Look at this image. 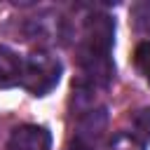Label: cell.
I'll return each mask as SVG.
<instances>
[{
    "label": "cell",
    "mask_w": 150,
    "mask_h": 150,
    "mask_svg": "<svg viewBox=\"0 0 150 150\" xmlns=\"http://www.w3.org/2000/svg\"><path fill=\"white\" fill-rule=\"evenodd\" d=\"M134 124H136V129H138V131H143L145 136H150V108L141 110V112L134 117Z\"/></svg>",
    "instance_id": "ba28073f"
},
{
    "label": "cell",
    "mask_w": 150,
    "mask_h": 150,
    "mask_svg": "<svg viewBox=\"0 0 150 150\" xmlns=\"http://www.w3.org/2000/svg\"><path fill=\"white\" fill-rule=\"evenodd\" d=\"M21 68H23V61L19 59V54L0 45V89L16 87L21 82Z\"/></svg>",
    "instance_id": "5b68a950"
},
{
    "label": "cell",
    "mask_w": 150,
    "mask_h": 150,
    "mask_svg": "<svg viewBox=\"0 0 150 150\" xmlns=\"http://www.w3.org/2000/svg\"><path fill=\"white\" fill-rule=\"evenodd\" d=\"M134 63H136L138 73L145 77V82L150 84V42H141L134 49Z\"/></svg>",
    "instance_id": "8992f818"
},
{
    "label": "cell",
    "mask_w": 150,
    "mask_h": 150,
    "mask_svg": "<svg viewBox=\"0 0 150 150\" xmlns=\"http://www.w3.org/2000/svg\"><path fill=\"white\" fill-rule=\"evenodd\" d=\"M52 134L47 127L38 124H21L9 134L7 150H49Z\"/></svg>",
    "instance_id": "3957f363"
},
{
    "label": "cell",
    "mask_w": 150,
    "mask_h": 150,
    "mask_svg": "<svg viewBox=\"0 0 150 150\" xmlns=\"http://www.w3.org/2000/svg\"><path fill=\"white\" fill-rule=\"evenodd\" d=\"M108 150H143V143L131 134H117Z\"/></svg>",
    "instance_id": "52a82bcc"
},
{
    "label": "cell",
    "mask_w": 150,
    "mask_h": 150,
    "mask_svg": "<svg viewBox=\"0 0 150 150\" xmlns=\"http://www.w3.org/2000/svg\"><path fill=\"white\" fill-rule=\"evenodd\" d=\"M105 124H108V115H105V110H103V108H98V110H89V112L80 120L75 138L94 148V143L101 138V134H103Z\"/></svg>",
    "instance_id": "277c9868"
},
{
    "label": "cell",
    "mask_w": 150,
    "mask_h": 150,
    "mask_svg": "<svg viewBox=\"0 0 150 150\" xmlns=\"http://www.w3.org/2000/svg\"><path fill=\"white\" fill-rule=\"evenodd\" d=\"M61 77V63L56 56L47 52H33L21 68V84L33 94V96H45L49 94Z\"/></svg>",
    "instance_id": "6da1fadb"
},
{
    "label": "cell",
    "mask_w": 150,
    "mask_h": 150,
    "mask_svg": "<svg viewBox=\"0 0 150 150\" xmlns=\"http://www.w3.org/2000/svg\"><path fill=\"white\" fill-rule=\"evenodd\" d=\"M115 38V21L108 14H94L84 23V49L82 54L108 56Z\"/></svg>",
    "instance_id": "7a4b0ae2"
},
{
    "label": "cell",
    "mask_w": 150,
    "mask_h": 150,
    "mask_svg": "<svg viewBox=\"0 0 150 150\" xmlns=\"http://www.w3.org/2000/svg\"><path fill=\"white\" fill-rule=\"evenodd\" d=\"M68 150H94V148L87 145V143H82V141H77V138H73L70 145H68Z\"/></svg>",
    "instance_id": "9c48e42d"
}]
</instances>
